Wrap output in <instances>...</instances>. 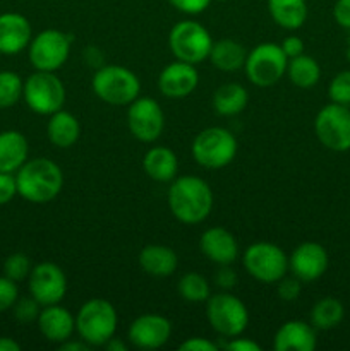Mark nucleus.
I'll return each instance as SVG.
<instances>
[{"mask_svg": "<svg viewBox=\"0 0 350 351\" xmlns=\"http://www.w3.org/2000/svg\"><path fill=\"white\" fill-rule=\"evenodd\" d=\"M38 329L51 343L62 345L71 339L75 331V317L65 307L58 304L47 305L38 315Z\"/></svg>", "mask_w": 350, "mask_h": 351, "instance_id": "20", "label": "nucleus"}, {"mask_svg": "<svg viewBox=\"0 0 350 351\" xmlns=\"http://www.w3.org/2000/svg\"><path fill=\"white\" fill-rule=\"evenodd\" d=\"M223 350L226 351H261V345H257L256 341L247 338H240V336H235V338L230 339L229 343L223 345Z\"/></svg>", "mask_w": 350, "mask_h": 351, "instance_id": "43", "label": "nucleus"}, {"mask_svg": "<svg viewBox=\"0 0 350 351\" xmlns=\"http://www.w3.org/2000/svg\"><path fill=\"white\" fill-rule=\"evenodd\" d=\"M93 93L112 106L130 105L139 96V77L122 65H103L91 81Z\"/></svg>", "mask_w": 350, "mask_h": 351, "instance_id": "4", "label": "nucleus"}, {"mask_svg": "<svg viewBox=\"0 0 350 351\" xmlns=\"http://www.w3.org/2000/svg\"><path fill=\"white\" fill-rule=\"evenodd\" d=\"M213 280H215L216 287H220L222 290H232L237 285V273L230 267V264H223L215 273Z\"/></svg>", "mask_w": 350, "mask_h": 351, "instance_id": "40", "label": "nucleus"}, {"mask_svg": "<svg viewBox=\"0 0 350 351\" xmlns=\"http://www.w3.org/2000/svg\"><path fill=\"white\" fill-rule=\"evenodd\" d=\"M24 82L19 74L12 71L0 72V110L10 108L23 98Z\"/></svg>", "mask_w": 350, "mask_h": 351, "instance_id": "32", "label": "nucleus"}, {"mask_svg": "<svg viewBox=\"0 0 350 351\" xmlns=\"http://www.w3.org/2000/svg\"><path fill=\"white\" fill-rule=\"evenodd\" d=\"M91 346L88 345L86 341H82V339H79V341H72V339H67V341H64L60 345V351H88Z\"/></svg>", "mask_w": 350, "mask_h": 351, "instance_id": "45", "label": "nucleus"}, {"mask_svg": "<svg viewBox=\"0 0 350 351\" xmlns=\"http://www.w3.org/2000/svg\"><path fill=\"white\" fill-rule=\"evenodd\" d=\"M301 283L302 281L299 280V278H295L294 274H292L290 278H287V274H285V276L278 281V288H277L278 297H280L283 302L297 300L302 290Z\"/></svg>", "mask_w": 350, "mask_h": 351, "instance_id": "37", "label": "nucleus"}, {"mask_svg": "<svg viewBox=\"0 0 350 351\" xmlns=\"http://www.w3.org/2000/svg\"><path fill=\"white\" fill-rule=\"evenodd\" d=\"M31 269H33V266H31L30 257L23 252L10 254V256L3 261V276L16 281V283L26 280V278L30 276Z\"/></svg>", "mask_w": 350, "mask_h": 351, "instance_id": "33", "label": "nucleus"}, {"mask_svg": "<svg viewBox=\"0 0 350 351\" xmlns=\"http://www.w3.org/2000/svg\"><path fill=\"white\" fill-rule=\"evenodd\" d=\"M17 195L16 177L12 173H3L0 171V206L9 204Z\"/></svg>", "mask_w": 350, "mask_h": 351, "instance_id": "39", "label": "nucleus"}, {"mask_svg": "<svg viewBox=\"0 0 350 351\" xmlns=\"http://www.w3.org/2000/svg\"><path fill=\"white\" fill-rule=\"evenodd\" d=\"M17 298H19V290L16 281L9 280L7 276H0V314L12 308Z\"/></svg>", "mask_w": 350, "mask_h": 351, "instance_id": "36", "label": "nucleus"}, {"mask_svg": "<svg viewBox=\"0 0 350 351\" xmlns=\"http://www.w3.org/2000/svg\"><path fill=\"white\" fill-rule=\"evenodd\" d=\"M143 170L151 180L167 184L177 177V154L167 146H153L143 158Z\"/></svg>", "mask_w": 350, "mask_h": 351, "instance_id": "22", "label": "nucleus"}, {"mask_svg": "<svg viewBox=\"0 0 350 351\" xmlns=\"http://www.w3.org/2000/svg\"><path fill=\"white\" fill-rule=\"evenodd\" d=\"M249 101L247 89L239 82H226L213 95V108L222 117H233L244 112Z\"/></svg>", "mask_w": 350, "mask_h": 351, "instance_id": "28", "label": "nucleus"}, {"mask_svg": "<svg viewBox=\"0 0 350 351\" xmlns=\"http://www.w3.org/2000/svg\"><path fill=\"white\" fill-rule=\"evenodd\" d=\"M172 336V322L160 314H143L134 319L127 331V338L136 348L156 350L168 343Z\"/></svg>", "mask_w": 350, "mask_h": 351, "instance_id": "15", "label": "nucleus"}, {"mask_svg": "<svg viewBox=\"0 0 350 351\" xmlns=\"http://www.w3.org/2000/svg\"><path fill=\"white\" fill-rule=\"evenodd\" d=\"M347 40H349V45H350V29H349V38H347Z\"/></svg>", "mask_w": 350, "mask_h": 351, "instance_id": "50", "label": "nucleus"}, {"mask_svg": "<svg viewBox=\"0 0 350 351\" xmlns=\"http://www.w3.org/2000/svg\"><path fill=\"white\" fill-rule=\"evenodd\" d=\"M328 252L318 242H302L288 257V269L302 283L319 280L328 269Z\"/></svg>", "mask_w": 350, "mask_h": 351, "instance_id": "16", "label": "nucleus"}, {"mask_svg": "<svg viewBox=\"0 0 350 351\" xmlns=\"http://www.w3.org/2000/svg\"><path fill=\"white\" fill-rule=\"evenodd\" d=\"M280 47L288 58H294L297 57V55L304 53V41L299 36H287L281 41Z\"/></svg>", "mask_w": 350, "mask_h": 351, "instance_id": "44", "label": "nucleus"}, {"mask_svg": "<svg viewBox=\"0 0 350 351\" xmlns=\"http://www.w3.org/2000/svg\"><path fill=\"white\" fill-rule=\"evenodd\" d=\"M167 201L175 219L184 225H198L209 216L215 197L208 182L194 175H185L172 180Z\"/></svg>", "mask_w": 350, "mask_h": 351, "instance_id": "1", "label": "nucleus"}, {"mask_svg": "<svg viewBox=\"0 0 350 351\" xmlns=\"http://www.w3.org/2000/svg\"><path fill=\"white\" fill-rule=\"evenodd\" d=\"M268 12L271 19L283 29H299L307 19L305 0H268Z\"/></svg>", "mask_w": 350, "mask_h": 351, "instance_id": "26", "label": "nucleus"}, {"mask_svg": "<svg viewBox=\"0 0 350 351\" xmlns=\"http://www.w3.org/2000/svg\"><path fill=\"white\" fill-rule=\"evenodd\" d=\"M209 60L213 67L223 72H235L244 67L247 58V51L239 41L223 38V40L213 41L211 51H209Z\"/></svg>", "mask_w": 350, "mask_h": 351, "instance_id": "27", "label": "nucleus"}, {"mask_svg": "<svg viewBox=\"0 0 350 351\" xmlns=\"http://www.w3.org/2000/svg\"><path fill=\"white\" fill-rule=\"evenodd\" d=\"M180 351H218V345L206 338H199V336H194V338H189L178 346Z\"/></svg>", "mask_w": 350, "mask_h": 351, "instance_id": "41", "label": "nucleus"}, {"mask_svg": "<svg viewBox=\"0 0 350 351\" xmlns=\"http://www.w3.org/2000/svg\"><path fill=\"white\" fill-rule=\"evenodd\" d=\"M105 348L110 350V351H127V345H126V343L120 341V339H117L115 336H113L112 339H108V341L105 343Z\"/></svg>", "mask_w": 350, "mask_h": 351, "instance_id": "47", "label": "nucleus"}, {"mask_svg": "<svg viewBox=\"0 0 350 351\" xmlns=\"http://www.w3.org/2000/svg\"><path fill=\"white\" fill-rule=\"evenodd\" d=\"M237 154V139L225 127H208L192 141V158L208 170H220L233 161Z\"/></svg>", "mask_w": 350, "mask_h": 351, "instance_id": "5", "label": "nucleus"}, {"mask_svg": "<svg viewBox=\"0 0 350 351\" xmlns=\"http://www.w3.org/2000/svg\"><path fill=\"white\" fill-rule=\"evenodd\" d=\"M345 57H347V60H349V64H350V45H349V48H347V53H345Z\"/></svg>", "mask_w": 350, "mask_h": 351, "instance_id": "48", "label": "nucleus"}, {"mask_svg": "<svg viewBox=\"0 0 350 351\" xmlns=\"http://www.w3.org/2000/svg\"><path fill=\"white\" fill-rule=\"evenodd\" d=\"M27 139L17 130L0 132V171L16 173L27 161Z\"/></svg>", "mask_w": 350, "mask_h": 351, "instance_id": "24", "label": "nucleus"}, {"mask_svg": "<svg viewBox=\"0 0 350 351\" xmlns=\"http://www.w3.org/2000/svg\"><path fill=\"white\" fill-rule=\"evenodd\" d=\"M47 136L50 143L60 149L72 147L81 136L79 120L67 110H58L50 115V120L47 123Z\"/></svg>", "mask_w": 350, "mask_h": 351, "instance_id": "25", "label": "nucleus"}, {"mask_svg": "<svg viewBox=\"0 0 350 351\" xmlns=\"http://www.w3.org/2000/svg\"><path fill=\"white\" fill-rule=\"evenodd\" d=\"M333 17L338 26L350 29V0H336L333 5Z\"/></svg>", "mask_w": 350, "mask_h": 351, "instance_id": "42", "label": "nucleus"}, {"mask_svg": "<svg viewBox=\"0 0 350 351\" xmlns=\"http://www.w3.org/2000/svg\"><path fill=\"white\" fill-rule=\"evenodd\" d=\"M199 84V72L194 64L175 60L158 75V88L167 98H185Z\"/></svg>", "mask_w": 350, "mask_h": 351, "instance_id": "17", "label": "nucleus"}, {"mask_svg": "<svg viewBox=\"0 0 350 351\" xmlns=\"http://www.w3.org/2000/svg\"><path fill=\"white\" fill-rule=\"evenodd\" d=\"M206 317L213 331L229 339L242 335L249 324L246 304L226 291L211 295L206 300Z\"/></svg>", "mask_w": 350, "mask_h": 351, "instance_id": "6", "label": "nucleus"}, {"mask_svg": "<svg viewBox=\"0 0 350 351\" xmlns=\"http://www.w3.org/2000/svg\"><path fill=\"white\" fill-rule=\"evenodd\" d=\"M27 280H30V295L41 307L60 304L67 293L65 273L54 263H40L33 266Z\"/></svg>", "mask_w": 350, "mask_h": 351, "instance_id": "14", "label": "nucleus"}, {"mask_svg": "<svg viewBox=\"0 0 350 351\" xmlns=\"http://www.w3.org/2000/svg\"><path fill=\"white\" fill-rule=\"evenodd\" d=\"M216 2H229V0H216Z\"/></svg>", "mask_w": 350, "mask_h": 351, "instance_id": "49", "label": "nucleus"}, {"mask_svg": "<svg viewBox=\"0 0 350 351\" xmlns=\"http://www.w3.org/2000/svg\"><path fill=\"white\" fill-rule=\"evenodd\" d=\"M139 266L150 276L167 278L177 269L178 257L170 247L153 243V245H146L139 252Z\"/></svg>", "mask_w": 350, "mask_h": 351, "instance_id": "23", "label": "nucleus"}, {"mask_svg": "<svg viewBox=\"0 0 350 351\" xmlns=\"http://www.w3.org/2000/svg\"><path fill=\"white\" fill-rule=\"evenodd\" d=\"M119 315L115 307L103 298H91L75 315V332L89 346H105L115 336Z\"/></svg>", "mask_w": 350, "mask_h": 351, "instance_id": "3", "label": "nucleus"}, {"mask_svg": "<svg viewBox=\"0 0 350 351\" xmlns=\"http://www.w3.org/2000/svg\"><path fill=\"white\" fill-rule=\"evenodd\" d=\"M244 267L261 283H278L288 271V257L271 242L250 243L244 252Z\"/></svg>", "mask_w": 350, "mask_h": 351, "instance_id": "10", "label": "nucleus"}, {"mask_svg": "<svg viewBox=\"0 0 350 351\" xmlns=\"http://www.w3.org/2000/svg\"><path fill=\"white\" fill-rule=\"evenodd\" d=\"M33 38L31 24L23 14H0V53L17 55L30 47Z\"/></svg>", "mask_w": 350, "mask_h": 351, "instance_id": "19", "label": "nucleus"}, {"mask_svg": "<svg viewBox=\"0 0 350 351\" xmlns=\"http://www.w3.org/2000/svg\"><path fill=\"white\" fill-rule=\"evenodd\" d=\"M288 57L283 53L280 45L261 43L247 51L246 69L247 79L257 88H270L277 84L287 74Z\"/></svg>", "mask_w": 350, "mask_h": 351, "instance_id": "8", "label": "nucleus"}, {"mask_svg": "<svg viewBox=\"0 0 350 351\" xmlns=\"http://www.w3.org/2000/svg\"><path fill=\"white\" fill-rule=\"evenodd\" d=\"M314 132L319 143L329 151L350 149V108L338 103L325 105L314 119Z\"/></svg>", "mask_w": 350, "mask_h": 351, "instance_id": "12", "label": "nucleus"}, {"mask_svg": "<svg viewBox=\"0 0 350 351\" xmlns=\"http://www.w3.org/2000/svg\"><path fill=\"white\" fill-rule=\"evenodd\" d=\"M12 312L17 322H21V324H31V322L38 321L41 305L30 295V297L17 298L16 304L12 305Z\"/></svg>", "mask_w": 350, "mask_h": 351, "instance_id": "35", "label": "nucleus"}, {"mask_svg": "<svg viewBox=\"0 0 350 351\" xmlns=\"http://www.w3.org/2000/svg\"><path fill=\"white\" fill-rule=\"evenodd\" d=\"M168 47L175 60L199 64L209 57L213 38L209 31L198 21L185 19L175 24L168 34Z\"/></svg>", "mask_w": 350, "mask_h": 351, "instance_id": "7", "label": "nucleus"}, {"mask_svg": "<svg viewBox=\"0 0 350 351\" xmlns=\"http://www.w3.org/2000/svg\"><path fill=\"white\" fill-rule=\"evenodd\" d=\"M177 290L182 300L189 302V304H202L211 297L208 280L199 273H185L178 280Z\"/></svg>", "mask_w": 350, "mask_h": 351, "instance_id": "31", "label": "nucleus"}, {"mask_svg": "<svg viewBox=\"0 0 350 351\" xmlns=\"http://www.w3.org/2000/svg\"><path fill=\"white\" fill-rule=\"evenodd\" d=\"M127 127L141 143H154L165 127V113L154 98L137 96L127 110Z\"/></svg>", "mask_w": 350, "mask_h": 351, "instance_id": "13", "label": "nucleus"}, {"mask_svg": "<svg viewBox=\"0 0 350 351\" xmlns=\"http://www.w3.org/2000/svg\"><path fill=\"white\" fill-rule=\"evenodd\" d=\"M328 96L333 103L350 106V71H342L331 79Z\"/></svg>", "mask_w": 350, "mask_h": 351, "instance_id": "34", "label": "nucleus"}, {"mask_svg": "<svg viewBox=\"0 0 350 351\" xmlns=\"http://www.w3.org/2000/svg\"><path fill=\"white\" fill-rule=\"evenodd\" d=\"M17 194L33 204H47L60 194L64 173L55 161L48 158L27 160L16 171Z\"/></svg>", "mask_w": 350, "mask_h": 351, "instance_id": "2", "label": "nucleus"}, {"mask_svg": "<svg viewBox=\"0 0 350 351\" xmlns=\"http://www.w3.org/2000/svg\"><path fill=\"white\" fill-rule=\"evenodd\" d=\"M19 350H21V345L17 341H14L12 338H7V336L0 338V351H19Z\"/></svg>", "mask_w": 350, "mask_h": 351, "instance_id": "46", "label": "nucleus"}, {"mask_svg": "<svg viewBox=\"0 0 350 351\" xmlns=\"http://www.w3.org/2000/svg\"><path fill=\"white\" fill-rule=\"evenodd\" d=\"M23 98L38 115H51L65 103V86L55 72L36 71L24 81Z\"/></svg>", "mask_w": 350, "mask_h": 351, "instance_id": "9", "label": "nucleus"}, {"mask_svg": "<svg viewBox=\"0 0 350 351\" xmlns=\"http://www.w3.org/2000/svg\"><path fill=\"white\" fill-rule=\"evenodd\" d=\"M72 36L58 29H45L31 38L27 57L36 71L55 72L67 62Z\"/></svg>", "mask_w": 350, "mask_h": 351, "instance_id": "11", "label": "nucleus"}, {"mask_svg": "<svg viewBox=\"0 0 350 351\" xmlns=\"http://www.w3.org/2000/svg\"><path fill=\"white\" fill-rule=\"evenodd\" d=\"M345 317V308L340 300L333 297H325L316 302L311 308V324L319 331L335 329Z\"/></svg>", "mask_w": 350, "mask_h": 351, "instance_id": "30", "label": "nucleus"}, {"mask_svg": "<svg viewBox=\"0 0 350 351\" xmlns=\"http://www.w3.org/2000/svg\"><path fill=\"white\" fill-rule=\"evenodd\" d=\"M168 2L174 9L189 14V16H196V14L205 12L213 0H168Z\"/></svg>", "mask_w": 350, "mask_h": 351, "instance_id": "38", "label": "nucleus"}, {"mask_svg": "<svg viewBox=\"0 0 350 351\" xmlns=\"http://www.w3.org/2000/svg\"><path fill=\"white\" fill-rule=\"evenodd\" d=\"M287 75L292 84L297 86V88L311 89L319 82L321 67H319L316 58L301 53L294 58H288Z\"/></svg>", "mask_w": 350, "mask_h": 351, "instance_id": "29", "label": "nucleus"}, {"mask_svg": "<svg viewBox=\"0 0 350 351\" xmlns=\"http://www.w3.org/2000/svg\"><path fill=\"white\" fill-rule=\"evenodd\" d=\"M318 345L316 329L304 321H288L278 328L273 346L277 351H312Z\"/></svg>", "mask_w": 350, "mask_h": 351, "instance_id": "21", "label": "nucleus"}, {"mask_svg": "<svg viewBox=\"0 0 350 351\" xmlns=\"http://www.w3.org/2000/svg\"><path fill=\"white\" fill-rule=\"evenodd\" d=\"M199 249L206 259L218 266L235 263L239 257V243L235 237L223 226H213L206 230L199 239Z\"/></svg>", "mask_w": 350, "mask_h": 351, "instance_id": "18", "label": "nucleus"}]
</instances>
